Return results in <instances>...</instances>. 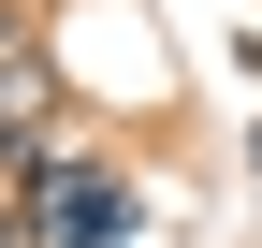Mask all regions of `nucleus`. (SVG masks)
Masks as SVG:
<instances>
[{
    "label": "nucleus",
    "mask_w": 262,
    "mask_h": 248,
    "mask_svg": "<svg viewBox=\"0 0 262 248\" xmlns=\"http://www.w3.org/2000/svg\"><path fill=\"white\" fill-rule=\"evenodd\" d=\"M15 190H29V219H15V248H117L131 219H146V190H131L117 161H73V146H44V161H29Z\"/></svg>",
    "instance_id": "1"
},
{
    "label": "nucleus",
    "mask_w": 262,
    "mask_h": 248,
    "mask_svg": "<svg viewBox=\"0 0 262 248\" xmlns=\"http://www.w3.org/2000/svg\"><path fill=\"white\" fill-rule=\"evenodd\" d=\"M248 175H262V132H248Z\"/></svg>",
    "instance_id": "2"
},
{
    "label": "nucleus",
    "mask_w": 262,
    "mask_h": 248,
    "mask_svg": "<svg viewBox=\"0 0 262 248\" xmlns=\"http://www.w3.org/2000/svg\"><path fill=\"white\" fill-rule=\"evenodd\" d=\"M0 248H15V219H0Z\"/></svg>",
    "instance_id": "3"
}]
</instances>
